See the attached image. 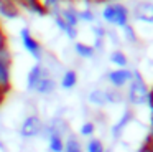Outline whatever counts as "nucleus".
<instances>
[{
    "label": "nucleus",
    "mask_w": 153,
    "mask_h": 152,
    "mask_svg": "<svg viewBox=\"0 0 153 152\" xmlns=\"http://www.w3.org/2000/svg\"><path fill=\"white\" fill-rule=\"evenodd\" d=\"M102 15V20L105 23L112 26H117V28H123L130 23V12L123 3L115 2V3H105L100 12Z\"/></svg>",
    "instance_id": "nucleus-1"
},
{
    "label": "nucleus",
    "mask_w": 153,
    "mask_h": 152,
    "mask_svg": "<svg viewBox=\"0 0 153 152\" xmlns=\"http://www.w3.org/2000/svg\"><path fill=\"white\" fill-rule=\"evenodd\" d=\"M128 89H127V101L128 104L132 106H142V104H146L148 101V94H150V88L145 81H143L140 71H133V76H132V81L128 83Z\"/></svg>",
    "instance_id": "nucleus-2"
},
{
    "label": "nucleus",
    "mask_w": 153,
    "mask_h": 152,
    "mask_svg": "<svg viewBox=\"0 0 153 152\" xmlns=\"http://www.w3.org/2000/svg\"><path fill=\"white\" fill-rule=\"evenodd\" d=\"M43 119L33 112V114H28L23 121L18 126V137L22 141H33V139H38L41 134V129H43Z\"/></svg>",
    "instance_id": "nucleus-3"
},
{
    "label": "nucleus",
    "mask_w": 153,
    "mask_h": 152,
    "mask_svg": "<svg viewBox=\"0 0 153 152\" xmlns=\"http://www.w3.org/2000/svg\"><path fill=\"white\" fill-rule=\"evenodd\" d=\"M18 35H20V41H22V45H23L25 51H27L36 63H41L45 51H43V48H41L40 41H38V40L33 36L31 30L28 28V26H23V28L20 30V33H18Z\"/></svg>",
    "instance_id": "nucleus-4"
},
{
    "label": "nucleus",
    "mask_w": 153,
    "mask_h": 152,
    "mask_svg": "<svg viewBox=\"0 0 153 152\" xmlns=\"http://www.w3.org/2000/svg\"><path fill=\"white\" fill-rule=\"evenodd\" d=\"M133 76V69L128 68H115L112 71H109L105 74V79L109 81V84L112 86L114 89H122L123 86H127L130 81H132Z\"/></svg>",
    "instance_id": "nucleus-5"
},
{
    "label": "nucleus",
    "mask_w": 153,
    "mask_h": 152,
    "mask_svg": "<svg viewBox=\"0 0 153 152\" xmlns=\"http://www.w3.org/2000/svg\"><path fill=\"white\" fill-rule=\"evenodd\" d=\"M46 76H53L46 68H45L43 63H35L30 69H28V74H27V89L30 93H35V88L38 86V83L41 81L43 78Z\"/></svg>",
    "instance_id": "nucleus-6"
},
{
    "label": "nucleus",
    "mask_w": 153,
    "mask_h": 152,
    "mask_svg": "<svg viewBox=\"0 0 153 152\" xmlns=\"http://www.w3.org/2000/svg\"><path fill=\"white\" fill-rule=\"evenodd\" d=\"M133 17L137 22L153 23V3L152 2H140L133 10Z\"/></svg>",
    "instance_id": "nucleus-7"
},
{
    "label": "nucleus",
    "mask_w": 153,
    "mask_h": 152,
    "mask_svg": "<svg viewBox=\"0 0 153 152\" xmlns=\"http://www.w3.org/2000/svg\"><path fill=\"white\" fill-rule=\"evenodd\" d=\"M56 88H58V83H56V79H54V76H46V78H43L38 83V86L35 88V93L46 98V96L54 94Z\"/></svg>",
    "instance_id": "nucleus-8"
},
{
    "label": "nucleus",
    "mask_w": 153,
    "mask_h": 152,
    "mask_svg": "<svg viewBox=\"0 0 153 152\" xmlns=\"http://www.w3.org/2000/svg\"><path fill=\"white\" fill-rule=\"evenodd\" d=\"M87 102L96 108H105L109 106V98H107V89L96 88L87 94Z\"/></svg>",
    "instance_id": "nucleus-9"
},
{
    "label": "nucleus",
    "mask_w": 153,
    "mask_h": 152,
    "mask_svg": "<svg viewBox=\"0 0 153 152\" xmlns=\"http://www.w3.org/2000/svg\"><path fill=\"white\" fill-rule=\"evenodd\" d=\"M132 119H133V112L132 111H125V112H123V116L119 119V122H115V124L110 127V134H112V137L114 139H120V137H122L123 129L132 122Z\"/></svg>",
    "instance_id": "nucleus-10"
},
{
    "label": "nucleus",
    "mask_w": 153,
    "mask_h": 152,
    "mask_svg": "<svg viewBox=\"0 0 153 152\" xmlns=\"http://www.w3.org/2000/svg\"><path fill=\"white\" fill-rule=\"evenodd\" d=\"M0 15L7 20H15L20 15V8L13 0H0Z\"/></svg>",
    "instance_id": "nucleus-11"
},
{
    "label": "nucleus",
    "mask_w": 153,
    "mask_h": 152,
    "mask_svg": "<svg viewBox=\"0 0 153 152\" xmlns=\"http://www.w3.org/2000/svg\"><path fill=\"white\" fill-rule=\"evenodd\" d=\"M76 84H77V73L74 69H64L59 78V88L64 89V91H69V89L76 88Z\"/></svg>",
    "instance_id": "nucleus-12"
},
{
    "label": "nucleus",
    "mask_w": 153,
    "mask_h": 152,
    "mask_svg": "<svg viewBox=\"0 0 153 152\" xmlns=\"http://www.w3.org/2000/svg\"><path fill=\"white\" fill-rule=\"evenodd\" d=\"M12 83V73H10V63L0 59V89L4 93L8 91Z\"/></svg>",
    "instance_id": "nucleus-13"
},
{
    "label": "nucleus",
    "mask_w": 153,
    "mask_h": 152,
    "mask_svg": "<svg viewBox=\"0 0 153 152\" xmlns=\"http://www.w3.org/2000/svg\"><path fill=\"white\" fill-rule=\"evenodd\" d=\"M59 17L66 22V25L69 26H74V28H77V25H79V18H77V10L74 8L73 5H68V7H63L59 12Z\"/></svg>",
    "instance_id": "nucleus-14"
},
{
    "label": "nucleus",
    "mask_w": 153,
    "mask_h": 152,
    "mask_svg": "<svg viewBox=\"0 0 153 152\" xmlns=\"http://www.w3.org/2000/svg\"><path fill=\"white\" fill-rule=\"evenodd\" d=\"M73 51L76 53V56H79L82 59H92L96 56V50L92 48V45H87V43H82V41L74 43Z\"/></svg>",
    "instance_id": "nucleus-15"
},
{
    "label": "nucleus",
    "mask_w": 153,
    "mask_h": 152,
    "mask_svg": "<svg viewBox=\"0 0 153 152\" xmlns=\"http://www.w3.org/2000/svg\"><path fill=\"white\" fill-rule=\"evenodd\" d=\"M46 150L48 152H63L64 150V137L59 134H51L46 139Z\"/></svg>",
    "instance_id": "nucleus-16"
},
{
    "label": "nucleus",
    "mask_w": 153,
    "mask_h": 152,
    "mask_svg": "<svg viewBox=\"0 0 153 152\" xmlns=\"http://www.w3.org/2000/svg\"><path fill=\"white\" fill-rule=\"evenodd\" d=\"M109 59L114 66H117V68H127V66H128V58H127V55L122 50H114L109 55Z\"/></svg>",
    "instance_id": "nucleus-17"
},
{
    "label": "nucleus",
    "mask_w": 153,
    "mask_h": 152,
    "mask_svg": "<svg viewBox=\"0 0 153 152\" xmlns=\"http://www.w3.org/2000/svg\"><path fill=\"white\" fill-rule=\"evenodd\" d=\"M63 152H84L81 141L73 134V132H71L66 139H64V150Z\"/></svg>",
    "instance_id": "nucleus-18"
},
{
    "label": "nucleus",
    "mask_w": 153,
    "mask_h": 152,
    "mask_svg": "<svg viewBox=\"0 0 153 152\" xmlns=\"http://www.w3.org/2000/svg\"><path fill=\"white\" fill-rule=\"evenodd\" d=\"M76 10H77L79 23L84 22V23H91V25H94V22H96V13L92 12L91 7H87V8H76Z\"/></svg>",
    "instance_id": "nucleus-19"
},
{
    "label": "nucleus",
    "mask_w": 153,
    "mask_h": 152,
    "mask_svg": "<svg viewBox=\"0 0 153 152\" xmlns=\"http://www.w3.org/2000/svg\"><path fill=\"white\" fill-rule=\"evenodd\" d=\"M105 150H107L105 145L97 137H91L86 144V152H105Z\"/></svg>",
    "instance_id": "nucleus-20"
},
{
    "label": "nucleus",
    "mask_w": 153,
    "mask_h": 152,
    "mask_svg": "<svg viewBox=\"0 0 153 152\" xmlns=\"http://www.w3.org/2000/svg\"><path fill=\"white\" fill-rule=\"evenodd\" d=\"M94 132H96V124H94V121H84L82 124H81V127H79V135L81 137L91 139L94 135Z\"/></svg>",
    "instance_id": "nucleus-21"
},
{
    "label": "nucleus",
    "mask_w": 153,
    "mask_h": 152,
    "mask_svg": "<svg viewBox=\"0 0 153 152\" xmlns=\"http://www.w3.org/2000/svg\"><path fill=\"white\" fill-rule=\"evenodd\" d=\"M107 98H109V104H120L123 101V94L120 89H107Z\"/></svg>",
    "instance_id": "nucleus-22"
},
{
    "label": "nucleus",
    "mask_w": 153,
    "mask_h": 152,
    "mask_svg": "<svg viewBox=\"0 0 153 152\" xmlns=\"http://www.w3.org/2000/svg\"><path fill=\"white\" fill-rule=\"evenodd\" d=\"M123 33H125V40L128 43H132V45H135V43H138V38H137V35H135V30H133V26L130 25H127V26H123Z\"/></svg>",
    "instance_id": "nucleus-23"
},
{
    "label": "nucleus",
    "mask_w": 153,
    "mask_h": 152,
    "mask_svg": "<svg viewBox=\"0 0 153 152\" xmlns=\"http://www.w3.org/2000/svg\"><path fill=\"white\" fill-rule=\"evenodd\" d=\"M53 20H54V25H56V26H58V30H59V32H63V33H66V32H68V30H69V28H71V26H69V25H66V22H64V20H63V18H61V17H59V15H56V17H53ZM73 28H74V26H73Z\"/></svg>",
    "instance_id": "nucleus-24"
},
{
    "label": "nucleus",
    "mask_w": 153,
    "mask_h": 152,
    "mask_svg": "<svg viewBox=\"0 0 153 152\" xmlns=\"http://www.w3.org/2000/svg\"><path fill=\"white\" fill-rule=\"evenodd\" d=\"M7 48V38H5V33H4V28L0 25V50Z\"/></svg>",
    "instance_id": "nucleus-25"
},
{
    "label": "nucleus",
    "mask_w": 153,
    "mask_h": 152,
    "mask_svg": "<svg viewBox=\"0 0 153 152\" xmlns=\"http://www.w3.org/2000/svg\"><path fill=\"white\" fill-rule=\"evenodd\" d=\"M145 53H146V56H148L150 61H153V43H148V46H146Z\"/></svg>",
    "instance_id": "nucleus-26"
},
{
    "label": "nucleus",
    "mask_w": 153,
    "mask_h": 152,
    "mask_svg": "<svg viewBox=\"0 0 153 152\" xmlns=\"http://www.w3.org/2000/svg\"><path fill=\"white\" fill-rule=\"evenodd\" d=\"M150 124H152V129H153V108H152V114H150Z\"/></svg>",
    "instance_id": "nucleus-27"
},
{
    "label": "nucleus",
    "mask_w": 153,
    "mask_h": 152,
    "mask_svg": "<svg viewBox=\"0 0 153 152\" xmlns=\"http://www.w3.org/2000/svg\"><path fill=\"white\" fill-rule=\"evenodd\" d=\"M4 96H5V93L2 91V89H0V102H2V99H4Z\"/></svg>",
    "instance_id": "nucleus-28"
},
{
    "label": "nucleus",
    "mask_w": 153,
    "mask_h": 152,
    "mask_svg": "<svg viewBox=\"0 0 153 152\" xmlns=\"http://www.w3.org/2000/svg\"><path fill=\"white\" fill-rule=\"evenodd\" d=\"M63 2H64V0H63Z\"/></svg>",
    "instance_id": "nucleus-29"
}]
</instances>
